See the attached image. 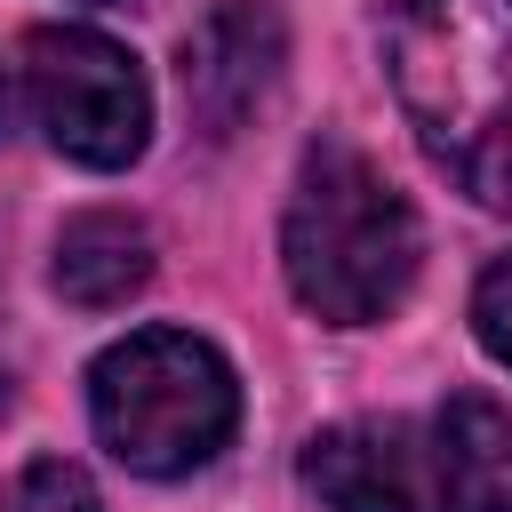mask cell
<instances>
[{"instance_id": "1", "label": "cell", "mask_w": 512, "mask_h": 512, "mask_svg": "<svg viewBox=\"0 0 512 512\" xmlns=\"http://www.w3.org/2000/svg\"><path fill=\"white\" fill-rule=\"evenodd\" d=\"M384 72L416 144L480 200H512V0H384Z\"/></svg>"}, {"instance_id": "3", "label": "cell", "mask_w": 512, "mask_h": 512, "mask_svg": "<svg viewBox=\"0 0 512 512\" xmlns=\"http://www.w3.org/2000/svg\"><path fill=\"white\" fill-rule=\"evenodd\" d=\"M88 416L128 472L184 480L240 432V376L192 328H136L112 352H96Z\"/></svg>"}, {"instance_id": "5", "label": "cell", "mask_w": 512, "mask_h": 512, "mask_svg": "<svg viewBox=\"0 0 512 512\" xmlns=\"http://www.w3.org/2000/svg\"><path fill=\"white\" fill-rule=\"evenodd\" d=\"M288 64V24L272 0H216L192 32H184V112L208 144H232L280 88Z\"/></svg>"}, {"instance_id": "4", "label": "cell", "mask_w": 512, "mask_h": 512, "mask_svg": "<svg viewBox=\"0 0 512 512\" xmlns=\"http://www.w3.org/2000/svg\"><path fill=\"white\" fill-rule=\"evenodd\" d=\"M24 96H32L48 144L80 168H128L152 136V88H144L136 56L88 24H32Z\"/></svg>"}, {"instance_id": "12", "label": "cell", "mask_w": 512, "mask_h": 512, "mask_svg": "<svg viewBox=\"0 0 512 512\" xmlns=\"http://www.w3.org/2000/svg\"><path fill=\"white\" fill-rule=\"evenodd\" d=\"M0 408H8V344H0Z\"/></svg>"}, {"instance_id": "9", "label": "cell", "mask_w": 512, "mask_h": 512, "mask_svg": "<svg viewBox=\"0 0 512 512\" xmlns=\"http://www.w3.org/2000/svg\"><path fill=\"white\" fill-rule=\"evenodd\" d=\"M0 512H96V480L64 456H40L16 480H0Z\"/></svg>"}, {"instance_id": "6", "label": "cell", "mask_w": 512, "mask_h": 512, "mask_svg": "<svg viewBox=\"0 0 512 512\" xmlns=\"http://www.w3.org/2000/svg\"><path fill=\"white\" fill-rule=\"evenodd\" d=\"M304 488L328 512H432V464L416 456L408 424H328L304 440Z\"/></svg>"}, {"instance_id": "8", "label": "cell", "mask_w": 512, "mask_h": 512, "mask_svg": "<svg viewBox=\"0 0 512 512\" xmlns=\"http://www.w3.org/2000/svg\"><path fill=\"white\" fill-rule=\"evenodd\" d=\"M56 296L80 312H120L144 280H152V232L128 208H80L56 232Z\"/></svg>"}, {"instance_id": "7", "label": "cell", "mask_w": 512, "mask_h": 512, "mask_svg": "<svg viewBox=\"0 0 512 512\" xmlns=\"http://www.w3.org/2000/svg\"><path fill=\"white\" fill-rule=\"evenodd\" d=\"M432 512H512V408L448 392L432 416Z\"/></svg>"}, {"instance_id": "2", "label": "cell", "mask_w": 512, "mask_h": 512, "mask_svg": "<svg viewBox=\"0 0 512 512\" xmlns=\"http://www.w3.org/2000/svg\"><path fill=\"white\" fill-rule=\"evenodd\" d=\"M280 264L312 320L368 328V320L400 312V296L416 288L424 232H416V208L400 200V184L360 144L320 136V144H304L296 184H288Z\"/></svg>"}, {"instance_id": "10", "label": "cell", "mask_w": 512, "mask_h": 512, "mask_svg": "<svg viewBox=\"0 0 512 512\" xmlns=\"http://www.w3.org/2000/svg\"><path fill=\"white\" fill-rule=\"evenodd\" d=\"M472 336L496 368H512V256H496L480 280H472Z\"/></svg>"}, {"instance_id": "11", "label": "cell", "mask_w": 512, "mask_h": 512, "mask_svg": "<svg viewBox=\"0 0 512 512\" xmlns=\"http://www.w3.org/2000/svg\"><path fill=\"white\" fill-rule=\"evenodd\" d=\"M8 136H16V72L0 64V144H8Z\"/></svg>"}]
</instances>
